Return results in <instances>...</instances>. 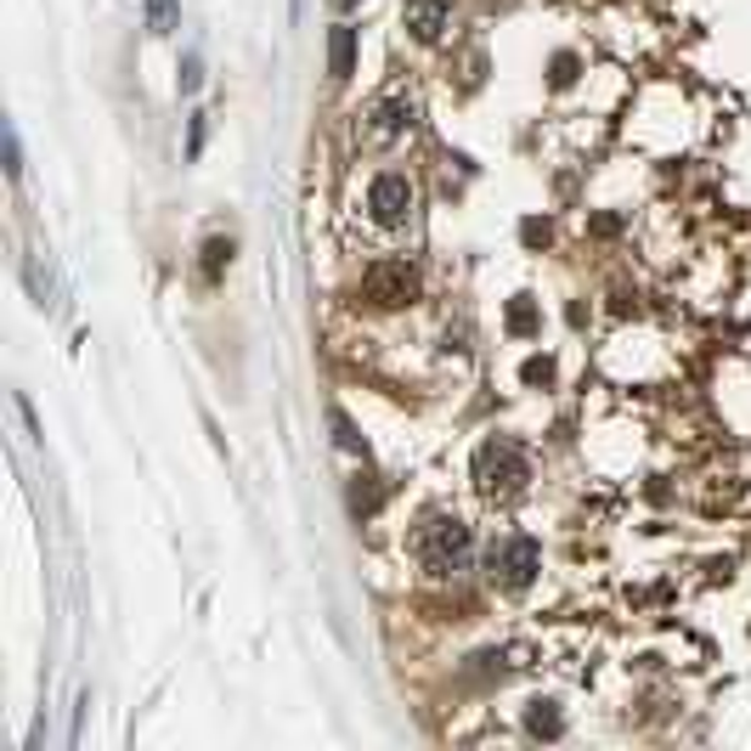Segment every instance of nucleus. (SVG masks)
<instances>
[{"label":"nucleus","mask_w":751,"mask_h":751,"mask_svg":"<svg viewBox=\"0 0 751 751\" xmlns=\"http://www.w3.org/2000/svg\"><path fill=\"white\" fill-rule=\"evenodd\" d=\"M413 210H418L413 176H402V170L373 176V187H368V220H373V226H384V233H402V226L413 220Z\"/></svg>","instance_id":"nucleus-3"},{"label":"nucleus","mask_w":751,"mask_h":751,"mask_svg":"<svg viewBox=\"0 0 751 751\" xmlns=\"http://www.w3.org/2000/svg\"><path fill=\"white\" fill-rule=\"evenodd\" d=\"M532 329H537V306L520 294V300L509 306V334H532Z\"/></svg>","instance_id":"nucleus-10"},{"label":"nucleus","mask_w":751,"mask_h":751,"mask_svg":"<svg viewBox=\"0 0 751 751\" xmlns=\"http://www.w3.org/2000/svg\"><path fill=\"white\" fill-rule=\"evenodd\" d=\"M329 69H334V80H350V69H356V28L350 23L329 28Z\"/></svg>","instance_id":"nucleus-8"},{"label":"nucleus","mask_w":751,"mask_h":751,"mask_svg":"<svg viewBox=\"0 0 751 751\" xmlns=\"http://www.w3.org/2000/svg\"><path fill=\"white\" fill-rule=\"evenodd\" d=\"M526 480H532V458H526L520 441L492 436V441L475 446V492L486 503H514L520 492H526Z\"/></svg>","instance_id":"nucleus-2"},{"label":"nucleus","mask_w":751,"mask_h":751,"mask_svg":"<svg viewBox=\"0 0 751 751\" xmlns=\"http://www.w3.org/2000/svg\"><path fill=\"white\" fill-rule=\"evenodd\" d=\"M407 28H413V40L436 46L452 28V0H407Z\"/></svg>","instance_id":"nucleus-7"},{"label":"nucleus","mask_w":751,"mask_h":751,"mask_svg":"<svg viewBox=\"0 0 751 751\" xmlns=\"http://www.w3.org/2000/svg\"><path fill=\"white\" fill-rule=\"evenodd\" d=\"M362 294L373 306H413L418 300V272L407 266V260H384V266H373L368 277H362Z\"/></svg>","instance_id":"nucleus-5"},{"label":"nucleus","mask_w":751,"mask_h":751,"mask_svg":"<svg viewBox=\"0 0 751 751\" xmlns=\"http://www.w3.org/2000/svg\"><path fill=\"white\" fill-rule=\"evenodd\" d=\"M576 80V57H553V85H571Z\"/></svg>","instance_id":"nucleus-15"},{"label":"nucleus","mask_w":751,"mask_h":751,"mask_svg":"<svg viewBox=\"0 0 751 751\" xmlns=\"http://www.w3.org/2000/svg\"><path fill=\"white\" fill-rule=\"evenodd\" d=\"M486 571L498 587H532V576L543 571V548L532 537H498L486 548Z\"/></svg>","instance_id":"nucleus-4"},{"label":"nucleus","mask_w":751,"mask_h":751,"mask_svg":"<svg viewBox=\"0 0 751 751\" xmlns=\"http://www.w3.org/2000/svg\"><path fill=\"white\" fill-rule=\"evenodd\" d=\"M226 260H233V243H226V238H210V243H204V277H220Z\"/></svg>","instance_id":"nucleus-11"},{"label":"nucleus","mask_w":751,"mask_h":751,"mask_svg":"<svg viewBox=\"0 0 751 751\" xmlns=\"http://www.w3.org/2000/svg\"><path fill=\"white\" fill-rule=\"evenodd\" d=\"M553 379V362H548V356H532V362H526V384H548Z\"/></svg>","instance_id":"nucleus-14"},{"label":"nucleus","mask_w":751,"mask_h":751,"mask_svg":"<svg viewBox=\"0 0 751 751\" xmlns=\"http://www.w3.org/2000/svg\"><path fill=\"white\" fill-rule=\"evenodd\" d=\"M147 17H153V28H170V17H176V0H147Z\"/></svg>","instance_id":"nucleus-12"},{"label":"nucleus","mask_w":751,"mask_h":751,"mask_svg":"<svg viewBox=\"0 0 751 751\" xmlns=\"http://www.w3.org/2000/svg\"><path fill=\"white\" fill-rule=\"evenodd\" d=\"M413 114H418V103H413V96L390 91V96H379V103L362 114V136H368V142H396L402 130L413 124Z\"/></svg>","instance_id":"nucleus-6"},{"label":"nucleus","mask_w":751,"mask_h":751,"mask_svg":"<svg viewBox=\"0 0 751 751\" xmlns=\"http://www.w3.org/2000/svg\"><path fill=\"white\" fill-rule=\"evenodd\" d=\"M334 7H356V0H334Z\"/></svg>","instance_id":"nucleus-17"},{"label":"nucleus","mask_w":751,"mask_h":751,"mask_svg":"<svg viewBox=\"0 0 751 751\" xmlns=\"http://www.w3.org/2000/svg\"><path fill=\"white\" fill-rule=\"evenodd\" d=\"M334 436H339V446H350V452H356V446H362V436H356V430H350V418H345L339 407H334Z\"/></svg>","instance_id":"nucleus-13"},{"label":"nucleus","mask_w":751,"mask_h":751,"mask_svg":"<svg viewBox=\"0 0 751 751\" xmlns=\"http://www.w3.org/2000/svg\"><path fill=\"white\" fill-rule=\"evenodd\" d=\"M526 729H532L537 740H560V729H565V717L553 712V701H532V712H526Z\"/></svg>","instance_id":"nucleus-9"},{"label":"nucleus","mask_w":751,"mask_h":751,"mask_svg":"<svg viewBox=\"0 0 751 751\" xmlns=\"http://www.w3.org/2000/svg\"><path fill=\"white\" fill-rule=\"evenodd\" d=\"M526 243H548V220H526Z\"/></svg>","instance_id":"nucleus-16"},{"label":"nucleus","mask_w":751,"mask_h":751,"mask_svg":"<svg viewBox=\"0 0 751 751\" xmlns=\"http://www.w3.org/2000/svg\"><path fill=\"white\" fill-rule=\"evenodd\" d=\"M469 553H475V537L458 514H424L418 532H413V560L430 571V576H458L469 571Z\"/></svg>","instance_id":"nucleus-1"}]
</instances>
